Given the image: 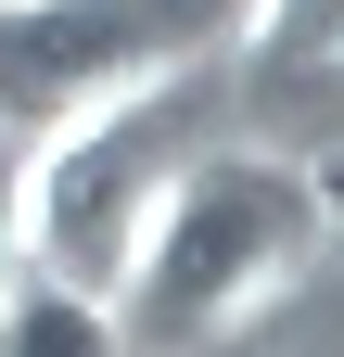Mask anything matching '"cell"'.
Listing matches in <instances>:
<instances>
[{
  "mask_svg": "<svg viewBox=\"0 0 344 357\" xmlns=\"http://www.w3.org/2000/svg\"><path fill=\"white\" fill-rule=\"evenodd\" d=\"M319 230L331 217H319L293 153H255V141L179 153L141 243H127V268H115V332L127 344H230L255 306H281L306 281Z\"/></svg>",
  "mask_w": 344,
  "mask_h": 357,
  "instance_id": "1",
  "label": "cell"
},
{
  "mask_svg": "<svg viewBox=\"0 0 344 357\" xmlns=\"http://www.w3.org/2000/svg\"><path fill=\"white\" fill-rule=\"evenodd\" d=\"M166 166H179V141H166L153 89L38 128V153L13 166V255H38V268H64V281H102V294H115V268H127V243H141Z\"/></svg>",
  "mask_w": 344,
  "mask_h": 357,
  "instance_id": "2",
  "label": "cell"
},
{
  "mask_svg": "<svg viewBox=\"0 0 344 357\" xmlns=\"http://www.w3.org/2000/svg\"><path fill=\"white\" fill-rule=\"evenodd\" d=\"M204 38H217V0H0V141L166 89Z\"/></svg>",
  "mask_w": 344,
  "mask_h": 357,
  "instance_id": "3",
  "label": "cell"
},
{
  "mask_svg": "<svg viewBox=\"0 0 344 357\" xmlns=\"http://www.w3.org/2000/svg\"><path fill=\"white\" fill-rule=\"evenodd\" d=\"M115 294L102 281H64V268L13 255V281H0V357H115Z\"/></svg>",
  "mask_w": 344,
  "mask_h": 357,
  "instance_id": "4",
  "label": "cell"
},
{
  "mask_svg": "<svg viewBox=\"0 0 344 357\" xmlns=\"http://www.w3.org/2000/svg\"><path fill=\"white\" fill-rule=\"evenodd\" d=\"M242 64L293 89V77H344V0H242Z\"/></svg>",
  "mask_w": 344,
  "mask_h": 357,
  "instance_id": "5",
  "label": "cell"
},
{
  "mask_svg": "<svg viewBox=\"0 0 344 357\" xmlns=\"http://www.w3.org/2000/svg\"><path fill=\"white\" fill-rule=\"evenodd\" d=\"M0 281H13V141H0Z\"/></svg>",
  "mask_w": 344,
  "mask_h": 357,
  "instance_id": "6",
  "label": "cell"
}]
</instances>
